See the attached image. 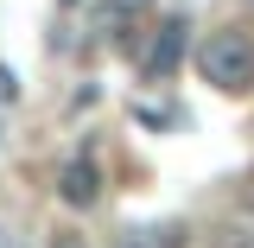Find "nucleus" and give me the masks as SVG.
I'll return each instance as SVG.
<instances>
[{"instance_id": "1", "label": "nucleus", "mask_w": 254, "mask_h": 248, "mask_svg": "<svg viewBox=\"0 0 254 248\" xmlns=\"http://www.w3.org/2000/svg\"><path fill=\"white\" fill-rule=\"evenodd\" d=\"M190 64H197V77H203L210 89H222V95L254 89V38L242 26H210L203 38H197Z\"/></svg>"}, {"instance_id": "2", "label": "nucleus", "mask_w": 254, "mask_h": 248, "mask_svg": "<svg viewBox=\"0 0 254 248\" xmlns=\"http://www.w3.org/2000/svg\"><path fill=\"white\" fill-rule=\"evenodd\" d=\"M58 197L70 204V210H89V204H102V165H95L89 153L64 159V165H58Z\"/></svg>"}, {"instance_id": "3", "label": "nucleus", "mask_w": 254, "mask_h": 248, "mask_svg": "<svg viewBox=\"0 0 254 248\" xmlns=\"http://www.w3.org/2000/svg\"><path fill=\"white\" fill-rule=\"evenodd\" d=\"M178 51H185V19H165V26H159V38L146 45V58H140V70H146L153 83H165V77L178 70Z\"/></svg>"}, {"instance_id": "4", "label": "nucleus", "mask_w": 254, "mask_h": 248, "mask_svg": "<svg viewBox=\"0 0 254 248\" xmlns=\"http://www.w3.org/2000/svg\"><path fill=\"white\" fill-rule=\"evenodd\" d=\"M210 248H254V229H248V223H229V229L210 236Z\"/></svg>"}, {"instance_id": "5", "label": "nucleus", "mask_w": 254, "mask_h": 248, "mask_svg": "<svg viewBox=\"0 0 254 248\" xmlns=\"http://www.w3.org/2000/svg\"><path fill=\"white\" fill-rule=\"evenodd\" d=\"M115 248H165V242H159L153 229H127V236H115Z\"/></svg>"}, {"instance_id": "6", "label": "nucleus", "mask_w": 254, "mask_h": 248, "mask_svg": "<svg viewBox=\"0 0 254 248\" xmlns=\"http://www.w3.org/2000/svg\"><path fill=\"white\" fill-rule=\"evenodd\" d=\"M51 248H89V242H83V236H70V229H64V236H51Z\"/></svg>"}, {"instance_id": "7", "label": "nucleus", "mask_w": 254, "mask_h": 248, "mask_svg": "<svg viewBox=\"0 0 254 248\" xmlns=\"http://www.w3.org/2000/svg\"><path fill=\"white\" fill-rule=\"evenodd\" d=\"M248 6H254V0H248Z\"/></svg>"}]
</instances>
